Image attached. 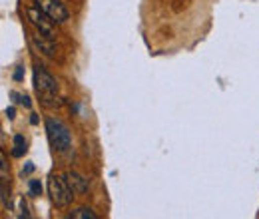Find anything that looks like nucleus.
<instances>
[{
	"mask_svg": "<svg viewBox=\"0 0 259 219\" xmlns=\"http://www.w3.org/2000/svg\"><path fill=\"white\" fill-rule=\"evenodd\" d=\"M46 134H48V140H50L52 148L58 154H66L72 148L70 127L62 120H58V118H46Z\"/></svg>",
	"mask_w": 259,
	"mask_h": 219,
	"instance_id": "obj_1",
	"label": "nucleus"
},
{
	"mask_svg": "<svg viewBox=\"0 0 259 219\" xmlns=\"http://www.w3.org/2000/svg\"><path fill=\"white\" fill-rule=\"evenodd\" d=\"M48 195L56 207H68L72 203V197H74V189L70 188L68 178L52 173L48 178Z\"/></svg>",
	"mask_w": 259,
	"mask_h": 219,
	"instance_id": "obj_2",
	"label": "nucleus"
},
{
	"mask_svg": "<svg viewBox=\"0 0 259 219\" xmlns=\"http://www.w3.org/2000/svg\"><path fill=\"white\" fill-rule=\"evenodd\" d=\"M34 88L44 98H54L58 94V82L50 72L44 70V66H34Z\"/></svg>",
	"mask_w": 259,
	"mask_h": 219,
	"instance_id": "obj_3",
	"label": "nucleus"
},
{
	"mask_svg": "<svg viewBox=\"0 0 259 219\" xmlns=\"http://www.w3.org/2000/svg\"><path fill=\"white\" fill-rule=\"evenodd\" d=\"M26 16H28V22H30L42 36H46V38H50V40L56 38L54 22H52V20L38 8V6H28V8H26Z\"/></svg>",
	"mask_w": 259,
	"mask_h": 219,
	"instance_id": "obj_4",
	"label": "nucleus"
},
{
	"mask_svg": "<svg viewBox=\"0 0 259 219\" xmlns=\"http://www.w3.org/2000/svg\"><path fill=\"white\" fill-rule=\"evenodd\" d=\"M34 6H38L54 24H62L70 18V12L60 0H32Z\"/></svg>",
	"mask_w": 259,
	"mask_h": 219,
	"instance_id": "obj_5",
	"label": "nucleus"
},
{
	"mask_svg": "<svg viewBox=\"0 0 259 219\" xmlns=\"http://www.w3.org/2000/svg\"><path fill=\"white\" fill-rule=\"evenodd\" d=\"M66 178H68V182H70V188L74 189V193H86L88 188H90L88 180H86L84 176H80L78 171H68Z\"/></svg>",
	"mask_w": 259,
	"mask_h": 219,
	"instance_id": "obj_6",
	"label": "nucleus"
},
{
	"mask_svg": "<svg viewBox=\"0 0 259 219\" xmlns=\"http://www.w3.org/2000/svg\"><path fill=\"white\" fill-rule=\"evenodd\" d=\"M32 42L42 50V54H46V56H54V52H56V48H54V40H50V38H46V36H42L40 32L36 30L32 36Z\"/></svg>",
	"mask_w": 259,
	"mask_h": 219,
	"instance_id": "obj_7",
	"label": "nucleus"
},
{
	"mask_svg": "<svg viewBox=\"0 0 259 219\" xmlns=\"http://www.w3.org/2000/svg\"><path fill=\"white\" fill-rule=\"evenodd\" d=\"M26 154V140L22 134L14 136V142H12V156L14 157H22Z\"/></svg>",
	"mask_w": 259,
	"mask_h": 219,
	"instance_id": "obj_8",
	"label": "nucleus"
},
{
	"mask_svg": "<svg viewBox=\"0 0 259 219\" xmlns=\"http://www.w3.org/2000/svg\"><path fill=\"white\" fill-rule=\"evenodd\" d=\"M70 217H74V219H100V215H98L92 207H78V209H74V211L70 213Z\"/></svg>",
	"mask_w": 259,
	"mask_h": 219,
	"instance_id": "obj_9",
	"label": "nucleus"
},
{
	"mask_svg": "<svg viewBox=\"0 0 259 219\" xmlns=\"http://www.w3.org/2000/svg\"><path fill=\"white\" fill-rule=\"evenodd\" d=\"M28 193H30V197H40L42 195V184H40V180H30L28 182Z\"/></svg>",
	"mask_w": 259,
	"mask_h": 219,
	"instance_id": "obj_10",
	"label": "nucleus"
},
{
	"mask_svg": "<svg viewBox=\"0 0 259 219\" xmlns=\"http://www.w3.org/2000/svg\"><path fill=\"white\" fill-rule=\"evenodd\" d=\"M22 74H24V68H22V66H18V68H16V72H14V80H16V82H20V80H22Z\"/></svg>",
	"mask_w": 259,
	"mask_h": 219,
	"instance_id": "obj_11",
	"label": "nucleus"
},
{
	"mask_svg": "<svg viewBox=\"0 0 259 219\" xmlns=\"http://www.w3.org/2000/svg\"><path fill=\"white\" fill-rule=\"evenodd\" d=\"M20 102H22V106L30 108V98H28V96H22V98H20Z\"/></svg>",
	"mask_w": 259,
	"mask_h": 219,
	"instance_id": "obj_12",
	"label": "nucleus"
},
{
	"mask_svg": "<svg viewBox=\"0 0 259 219\" xmlns=\"http://www.w3.org/2000/svg\"><path fill=\"white\" fill-rule=\"evenodd\" d=\"M6 116L12 120V118H14V108H6Z\"/></svg>",
	"mask_w": 259,
	"mask_h": 219,
	"instance_id": "obj_13",
	"label": "nucleus"
}]
</instances>
